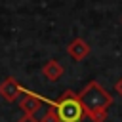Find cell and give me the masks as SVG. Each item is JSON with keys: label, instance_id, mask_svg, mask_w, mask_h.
Returning <instances> with one entry per match:
<instances>
[{"label": "cell", "instance_id": "1", "mask_svg": "<svg viewBox=\"0 0 122 122\" xmlns=\"http://www.w3.org/2000/svg\"><path fill=\"white\" fill-rule=\"evenodd\" d=\"M82 107L86 111V116L92 122H105L107 120V112L109 107L112 105V95L97 82V80H90L82 92H78Z\"/></svg>", "mask_w": 122, "mask_h": 122}, {"label": "cell", "instance_id": "2", "mask_svg": "<svg viewBox=\"0 0 122 122\" xmlns=\"http://www.w3.org/2000/svg\"><path fill=\"white\" fill-rule=\"evenodd\" d=\"M44 103L55 111L57 122H82L86 118V111L82 107L80 95L72 90H65L61 93V97H57L55 101L46 97Z\"/></svg>", "mask_w": 122, "mask_h": 122}, {"label": "cell", "instance_id": "3", "mask_svg": "<svg viewBox=\"0 0 122 122\" xmlns=\"http://www.w3.org/2000/svg\"><path fill=\"white\" fill-rule=\"evenodd\" d=\"M44 101H46V97H42V95H38V93H34L30 90H27L23 93V97L19 99V109H21L23 114L34 116V112H38V109L42 107Z\"/></svg>", "mask_w": 122, "mask_h": 122}, {"label": "cell", "instance_id": "4", "mask_svg": "<svg viewBox=\"0 0 122 122\" xmlns=\"http://www.w3.org/2000/svg\"><path fill=\"white\" fill-rule=\"evenodd\" d=\"M27 92V88H23L13 76H8V78H4L2 82H0V97L2 99H6L8 103H11V101H15L21 93H25Z\"/></svg>", "mask_w": 122, "mask_h": 122}, {"label": "cell", "instance_id": "5", "mask_svg": "<svg viewBox=\"0 0 122 122\" xmlns=\"http://www.w3.org/2000/svg\"><path fill=\"white\" fill-rule=\"evenodd\" d=\"M90 51H92V48H90V44H88L84 38H74V40L67 46V53H69V57H72L74 61H82L84 57L90 55Z\"/></svg>", "mask_w": 122, "mask_h": 122}, {"label": "cell", "instance_id": "6", "mask_svg": "<svg viewBox=\"0 0 122 122\" xmlns=\"http://www.w3.org/2000/svg\"><path fill=\"white\" fill-rule=\"evenodd\" d=\"M42 74L46 76V80L50 82H55L63 76V65L57 61V59H48L44 65H42Z\"/></svg>", "mask_w": 122, "mask_h": 122}, {"label": "cell", "instance_id": "7", "mask_svg": "<svg viewBox=\"0 0 122 122\" xmlns=\"http://www.w3.org/2000/svg\"><path fill=\"white\" fill-rule=\"evenodd\" d=\"M38 120H40V122H57L55 111H53L51 107H48V109H46V112H44V114H42V116H40Z\"/></svg>", "mask_w": 122, "mask_h": 122}, {"label": "cell", "instance_id": "8", "mask_svg": "<svg viewBox=\"0 0 122 122\" xmlns=\"http://www.w3.org/2000/svg\"><path fill=\"white\" fill-rule=\"evenodd\" d=\"M114 92H116V93L122 97V76H120V78L114 82Z\"/></svg>", "mask_w": 122, "mask_h": 122}, {"label": "cell", "instance_id": "9", "mask_svg": "<svg viewBox=\"0 0 122 122\" xmlns=\"http://www.w3.org/2000/svg\"><path fill=\"white\" fill-rule=\"evenodd\" d=\"M17 122H40V120H38V118H34V116H27V114H23Z\"/></svg>", "mask_w": 122, "mask_h": 122}, {"label": "cell", "instance_id": "10", "mask_svg": "<svg viewBox=\"0 0 122 122\" xmlns=\"http://www.w3.org/2000/svg\"><path fill=\"white\" fill-rule=\"evenodd\" d=\"M120 23H122V19H120Z\"/></svg>", "mask_w": 122, "mask_h": 122}]
</instances>
